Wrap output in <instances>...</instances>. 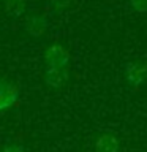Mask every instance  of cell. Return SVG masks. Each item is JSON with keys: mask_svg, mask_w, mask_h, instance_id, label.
<instances>
[{"mask_svg": "<svg viewBox=\"0 0 147 152\" xmlns=\"http://www.w3.org/2000/svg\"><path fill=\"white\" fill-rule=\"evenodd\" d=\"M47 68H66L70 64V54L62 45H51L44 52Z\"/></svg>", "mask_w": 147, "mask_h": 152, "instance_id": "6da1fadb", "label": "cell"}, {"mask_svg": "<svg viewBox=\"0 0 147 152\" xmlns=\"http://www.w3.org/2000/svg\"><path fill=\"white\" fill-rule=\"evenodd\" d=\"M19 98V89L9 81L0 78V111L14 106Z\"/></svg>", "mask_w": 147, "mask_h": 152, "instance_id": "7a4b0ae2", "label": "cell"}, {"mask_svg": "<svg viewBox=\"0 0 147 152\" xmlns=\"http://www.w3.org/2000/svg\"><path fill=\"white\" fill-rule=\"evenodd\" d=\"M127 79L131 86H141L147 79V62H131L127 66Z\"/></svg>", "mask_w": 147, "mask_h": 152, "instance_id": "3957f363", "label": "cell"}, {"mask_svg": "<svg viewBox=\"0 0 147 152\" xmlns=\"http://www.w3.org/2000/svg\"><path fill=\"white\" fill-rule=\"evenodd\" d=\"M44 81L49 87L60 89L68 81V71H66V68H46Z\"/></svg>", "mask_w": 147, "mask_h": 152, "instance_id": "277c9868", "label": "cell"}, {"mask_svg": "<svg viewBox=\"0 0 147 152\" xmlns=\"http://www.w3.org/2000/svg\"><path fill=\"white\" fill-rule=\"evenodd\" d=\"M97 152H119V140L114 135H101L95 142Z\"/></svg>", "mask_w": 147, "mask_h": 152, "instance_id": "5b68a950", "label": "cell"}, {"mask_svg": "<svg viewBox=\"0 0 147 152\" xmlns=\"http://www.w3.org/2000/svg\"><path fill=\"white\" fill-rule=\"evenodd\" d=\"M46 27H47V22H46V19L43 18V16H32V18H28V21H27V32L30 33V35L33 37H40L44 33L46 30Z\"/></svg>", "mask_w": 147, "mask_h": 152, "instance_id": "8992f818", "label": "cell"}, {"mask_svg": "<svg viewBox=\"0 0 147 152\" xmlns=\"http://www.w3.org/2000/svg\"><path fill=\"white\" fill-rule=\"evenodd\" d=\"M5 7H7V11L9 16H14V18L21 16L25 11V2L24 0H7Z\"/></svg>", "mask_w": 147, "mask_h": 152, "instance_id": "52a82bcc", "label": "cell"}, {"mask_svg": "<svg viewBox=\"0 0 147 152\" xmlns=\"http://www.w3.org/2000/svg\"><path fill=\"white\" fill-rule=\"evenodd\" d=\"M130 5L138 13H147V0H130Z\"/></svg>", "mask_w": 147, "mask_h": 152, "instance_id": "ba28073f", "label": "cell"}, {"mask_svg": "<svg viewBox=\"0 0 147 152\" xmlns=\"http://www.w3.org/2000/svg\"><path fill=\"white\" fill-rule=\"evenodd\" d=\"M2 152H25V149H24V146L16 144V142H8L3 146Z\"/></svg>", "mask_w": 147, "mask_h": 152, "instance_id": "9c48e42d", "label": "cell"}, {"mask_svg": "<svg viewBox=\"0 0 147 152\" xmlns=\"http://www.w3.org/2000/svg\"><path fill=\"white\" fill-rule=\"evenodd\" d=\"M68 5V0H54V7L55 8H63Z\"/></svg>", "mask_w": 147, "mask_h": 152, "instance_id": "30bf717a", "label": "cell"}, {"mask_svg": "<svg viewBox=\"0 0 147 152\" xmlns=\"http://www.w3.org/2000/svg\"><path fill=\"white\" fill-rule=\"evenodd\" d=\"M0 2H7V0H0Z\"/></svg>", "mask_w": 147, "mask_h": 152, "instance_id": "8fae6325", "label": "cell"}]
</instances>
